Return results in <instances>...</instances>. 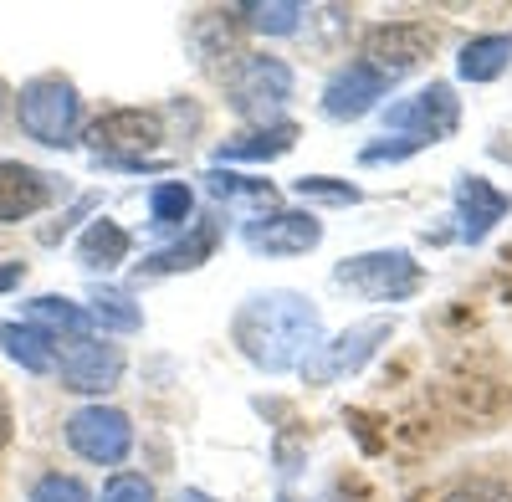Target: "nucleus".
I'll return each mask as SVG.
<instances>
[{
    "instance_id": "nucleus-27",
    "label": "nucleus",
    "mask_w": 512,
    "mask_h": 502,
    "mask_svg": "<svg viewBox=\"0 0 512 502\" xmlns=\"http://www.w3.org/2000/svg\"><path fill=\"white\" fill-rule=\"evenodd\" d=\"M26 502H93L88 497V487H82L77 477H62V472H47L36 487H31V497Z\"/></svg>"
},
{
    "instance_id": "nucleus-3",
    "label": "nucleus",
    "mask_w": 512,
    "mask_h": 502,
    "mask_svg": "<svg viewBox=\"0 0 512 502\" xmlns=\"http://www.w3.org/2000/svg\"><path fill=\"white\" fill-rule=\"evenodd\" d=\"M333 282L338 287H349V292H359V298H369V303H405V298H415L420 292V282H425V272H420V262L410 257V251H359V257H344L333 267Z\"/></svg>"
},
{
    "instance_id": "nucleus-28",
    "label": "nucleus",
    "mask_w": 512,
    "mask_h": 502,
    "mask_svg": "<svg viewBox=\"0 0 512 502\" xmlns=\"http://www.w3.org/2000/svg\"><path fill=\"white\" fill-rule=\"evenodd\" d=\"M446 502H512V492L502 487V482H487V477H477V482H461Z\"/></svg>"
},
{
    "instance_id": "nucleus-5",
    "label": "nucleus",
    "mask_w": 512,
    "mask_h": 502,
    "mask_svg": "<svg viewBox=\"0 0 512 502\" xmlns=\"http://www.w3.org/2000/svg\"><path fill=\"white\" fill-rule=\"evenodd\" d=\"M287 98H292V67L282 57L256 52V57H246L231 72V108L241 118H256L262 129H267V123H277V113L287 108Z\"/></svg>"
},
{
    "instance_id": "nucleus-7",
    "label": "nucleus",
    "mask_w": 512,
    "mask_h": 502,
    "mask_svg": "<svg viewBox=\"0 0 512 502\" xmlns=\"http://www.w3.org/2000/svg\"><path fill=\"white\" fill-rule=\"evenodd\" d=\"M67 446L93 467H118L134 451V421L113 405H82L67 421Z\"/></svg>"
},
{
    "instance_id": "nucleus-21",
    "label": "nucleus",
    "mask_w": 512,
    "mask_h": 502,
    "mask_svg": "<svg viewBox=\"0 0 512 502\" xmlns=\"http://www.w3.org/2000/svg\"><path fill=\"white\" fill-rule=\"evenodd\" d=\"M190 216H195V190L185 180H164L149 190V226L180 231V226H190Z\"/></svg>"
},
{
    "instance_id": "nucleus-11",
    "label": "nucleus",
    "mask_w": 512,
    "mask_h": 502,
    "mask_svg": "<svg viewBox=\"0 0 512 502\" xmlns=\"http://www.w3.org/2000/svg\"><path fill=\"white\" fill-rule=\"evenodd\" d=\"M431 47H436V31L431 26H420V21H390V26H374L364 36V57L359 62H369L384 77L400 82L410 67H420L425 57H431Z\"/></svg>"
},
{
    "instance_id": "nucleus-25",
    "label": "nucleus",
    "mask_w": 512,
    "mask_h": 502,
    "mask_svg": "<svg viewBox=\"0 0 512 502\" xmlns=\"http://www.w3.org/2000/svg\"><path fill=\"white\" fill-rule=\"evenodd\" d=\"M297 200H323V205H359L364 190L349 180H333V175H303L297 180Z\"/></svg>"
},
{
    "instance_id": "nucleus-24",
    "label": "nucleus",
    "mask_w": 512,
    "mask_h": 502,
    "mask_svg": "<svg viewBox=\"0 0 512 502\" xmlns=\"http://www.w3.org/2000/svg\"><path fill=\"white\" fill-rule=\"evenodd\" d=\"M210 195H221V200H256V205H272V185L267 180H246V175H231V170H205L200 175Z\"/></svg>"
},
{
    "instance_id": "nucleus-30",
    "label": "nucleus",
    "mask_w": 512,
    "mask_h": 502,
    "mask_svg": "<svg viewBox=\"0 0 512 502\" xmlns=\"http://www.w3.org/2000/svg\"><path fill=\"white\" fill-rule=\"evenodd\" d=\"M11 431H16V415H11V400H6V390H0V446L11 441Z\"/></svg>"
},
{
    "instance_id": "nucleus-1",
    "label": "nucleus",
    "mask_w": 512,
    "mask_h": 502,
    "mask_svg": "<svg viewBox=\"0 0 512 502\" xmlns=\"http://www.w3.org/2000/svg\"><path fill=\"white\" fill-rule=\"evenodd\" d=\"M231 339L262 374H287L303 369L308 354L323 344V313L292 287L251 292L231 313Z\"/></svg>"
},
{
    "instance_id": "nucleus-20",
    "label": "nucleus",
    "mask_w": 512,
    "mask_h": 502,
    "mask_svg": "<svg viewBox=\"0 0 512 502\" xmlns=\"http://www.w3.org/2000/svg\"><path fill=\"white\" fill-rule=\"evenodd\" d=\"M21 323H31V328H41V333H52V339H57V333H67V339H82V333L93 328L88 308L72 303V298H57V292H47V298H31Z\"/></svg>"
},
{
    "instance_id": "nucleus-4",
    "label": "nucleus",
    "mask_w": 512,
    "mask_h": 502,
    "mask_svg": "<svg viewBox=\"0 0 512 502\" xmlns=\"http://www.w3.org/2000/svg\"><path fill=\"white\" fill-rule=\"evenodd\" d=\"M395 333V318H364V323H349L338 339H323L313 354H308V364H303V380L308 385H338L344 374H359L379 349H384V339Z\"/></svg>"
},
{
    "instance_id": "nucleus-31",
    "label": "nucleus",
    "mask_w": 512,
    "mask_h": 502,
    "mask_svg": "<svg viewBox=\"0 0 512 502\" xmlns=\"http://www.w3.org/2000/svg\"><path fill=\"white\" fill-rule=\"evenodd\" d=\"M0 108H6V88H0Z\"/></svg>"
},
{
    "instance_id": "nucleus-26",
    "label": "nucleus",
    "mask_w": 512,
    "mask_h": 502,
    "mask_svg": "<svg viewBox=\"0 0 512 502\" xmlns=\"http://www.w3.org/2000/svg\"><path fill=\"white\" fill-rule=\"evenodd\" d=\"M98 502H159L154 497V482L149 477H139V472H113L108 482H103V497Z\"/></svg>"
},
{
    "instance_id": "nucleus-22",
    "label": "nucleus",
    "mask_w": 512,
    "mask_h": 502,
    "mask_svg": "<svg viewBox=\"0 0 512 502\" xmlns=\"http://www.w3.org/2000/svg\"><path fill=\"white\" fill-rule=\"evenodd\" d=\"M236 16L262 36H292L297 26H303L308 6H297V0H251V6H241Z\"/></svg>"
},
{
    "instance_id": "nucleus-18",
    "label": "nucleus",
    "mask_w": 512,
    "mask_h": 502,
    "mask_svg": "<svg viewBox=\"0 0 512 502\" xmlns=\"http://www.w3.org/2000/svg\"><path fill=\"white\" fill-rule=\"evenodd\" d=\"M128 251H134V236H128L118 221H93L77 236V262L88 272H113L118 262H128Z\"/></svg>"
},
{
    "instance_id": "nucleus-10",
    "label": "nucleus",
    "mask_w": 512,
    "mask_h": 502,
    "mask_svg": "<svg viewBox=\"0 0 512 502\" xmlns=\"http://www.w3.org/2000/svg\"><path fill=\"white\" fill-rule=\"evenodd\" d=\"M241 241L256 257H303L323 241V221L313 211H262L241 226Z\"/></svg>"
},
{
    "instance_id": "nucleus-9",
    "label": "nucleus",
    "mask_w": 512,
    "mask_h": 502,
    "mask_svg": "<svg viewBox=\"0 0 512 502\" xmlns=\"http://www.w3.org/2000/svg\"><path fill=\"white\" fill-rule=\"evenodd\" d=\"M159 139H164V123L149 108H113L88 129V144L98 159H149Z\"/></svg>"
},
{
    "instance_id": "nucleus-16",
    "label": "nucleus",
    "mask_w": 512,
    "mask_h": 502,
    "mask_svg": "<svg viewBox=\"0 0 512 502\" xmlns=\"http://www.w3.org/2000/svg\"><path fill=\"white\" fill-rule=\"evenodd\" d=\"M292 144H297V123H282V118H277V123H267V129L221 139V144H216V170H221V164H241V159H251V164L282 159Z\"/></svg>"
},
{
    "instance_id": "nucleus-13",
    "label": "nucleus",
    "mask_w": 512,
    "mask_h": 502,
    "mask_svg": "<svg viewBox=\"0 0 512 502\" xmlns=\"http://www.w3.org/2000/svg\"><path fill=\"white\" fill-rule=\"evenodd\" d=\"M57 200V180L36 164H21V159H0V226H16V221H31L36 211H47Z\"/></svg>"
},
{
    "instance_id": "nucleus-17",
    "label": "nucleus",
    "mask_w": 512,
    "mask_h": 502,
    "mask_svg": "<svg viewBox=\"0 0 512 502\" xmlns=\"http://www.w3.org/2000/svg\"><path fill=\"white\" fill-rule=\"evenodd\" d=\"M0 349H6V359H16L26 374H52L57 369V339L31 328V323H0Z\"/></svg>"
},
{
    "instance_id": "nucleus-14",
    "label": "nucleus",
    "mask_w": 512,
    "mask_h": 502,
    "mask_svg": "<svg viewBox=\"0 0 512 502\" xmlns=\"http://www.w3.org/2000/svg\"><path fill=\"white\" fill-rule=\"evenodd\" d=\"M216 246H221V221H216V216H200V221H190V231H185L175 246H164V251H154V257H144V262H139V277L195 272V267H205L210 257H216Z\"/></svg>"
},
{
    "instance_id": "nucleus-8",
    "label": "nucleus",
    "mask_w": 512,
    "mask_h": 502,
    "mask_svg": "<svg viewBox=\"0 0 512 502\" xmlns=\"http://www.w3.org/2000/svg\"><path fill=\"white\" fill-rule=\"evenodd\" d=\"M52 374L72 395H103V390H113L123 380V349L108 344V339H93V333H82V339H67V349L57 354Z\"/></svg>"
},
{
    "instance_id": "nucleus-19",
    "label": "nucleus",
    "mask_w": 512,
    "mask_h": 502,
    "mask_svg": "<svg viewBox=\"0 0 512 502\" xmlns=\"http://www.w3.org/2000/svg\"><path fill=\"white\" fill-rule=\"evenodd\" d=\"M512 67V36L492 31V36H472L456 57V72L466 82H497L502 72Z\"/></svg>"
},
{
    "instance_id": "nucleus-6",
    "label": "nucleus",
    "mask_w": 512,
    "mask_h": 502,
    "mask_svg": "<svg viewBox=\"0 0 512 502\" xmlns=\"http://www.w3.org/2000/svg\"><path fill=\"white\" fill-rule=\"evenodd\" d=\"M456 123H461V103L451 93V82H431V88H420L400 103L384 108V129H395V134H410L415 144H441L456 134Z\"/></svg>"
},
{
    "instance_id": "nucleus-23",
    "label": "nucleus",
    "mask_w": 512,
    "mask_h": 502,
    "mask_svg": "<svg viewBox=\"0 0 512 502\" xmlns=\"http://www.w3.org/2000/svg\"><path fill=\"white\" fill-rule=\"evenodd\" d=\"M88 318H93L103 333H139V328H144V313H139V303L128 298V292H98L93 308H88Z\"/></svg>"
},
{
    "instance_id": "nucleus-15",
    "label": "nucleus",
    "mask_w": 512,
    "mask_h": 502,
    "mask_svg": "<svg viewBox=\"0 0 512 502\" xmlns=\"http://www.w3.org/2000/svg\"><path fill=\"white\" fill-rule=\"evenodd\" d=\"M507 211H512V195L497 190L492 180H482V175H461V180H456V216H461V236L472 241V246L487 241L492 226H497Z\"/></svg>"
},
{
    "instance_id": "nucleus-2",
    "label": "nucleus",
    "mask_w": 512,
    "mask_h": 502,
    "mask_svg": "<svg viewBox=\"0 0 512 502\" xmlns=\"http://www.w3.org/2000/svg\"><path fill=\"white\" fill-rule=\"evenodd\" d=\"M16 118H21V134L47 144V149H67L77 134V118H82V98L67 77H31L21 98H16Z\"/></svg>"
},
{
    "instance_id": "nucleus-29",
    "label": "nucleus",
    "mask_w": 512,
    "mask_h": 502,
    "mask_svg": "<svg viewBox=\"0 0 512 502\" xmlns=\"http://www.w3.org/2000/svg\"><path fill=\"white\" fill-rule=\"evenodd\" d=\"M21 277H26V267H21V262H0V298H6V292H16V287H21Z\"/></svg>"
},
{
    "instance_id": "nucleus-12",
    "label": "nucleus",
    "mask_w": 512,
    "mask_h": 502,
    "mask_svg": "<svg viewBox=\"0 0 512 502\" xmlns=\"http://www.w3.org/2000/svg\"><path fill=\"white\" fill-rule=\"evenodd\" d=\"M395 88V77H384L379 67L369 62H349V67H338L328 77V88H323V113L338 118V123H354L364 113L379 108V98Z\"/></svg>"
}]
</instances>
